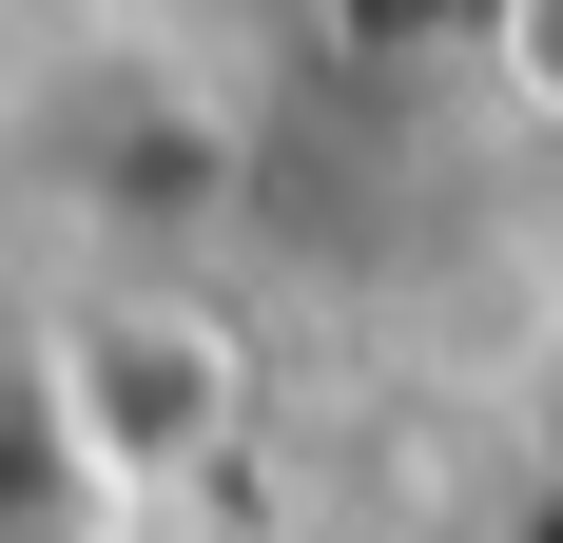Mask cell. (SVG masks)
I'll list each match as a JSON object with an SVG mask.
<instances>
[{
  "mask_svg": "<svg viewBox=\"0 0 563 543\" xmlns=\"http://www.w3.org/2000/svg\"><path fill=\"white\" fill-rule=\"evenodd\" d=\"M486 98L525 136H563V0H486Z\"/></svg>",
  "mask_w": 563,
  "mask_h": 543,
  "instance_id": "1",
  "label": "cell"
}]
</instances>
